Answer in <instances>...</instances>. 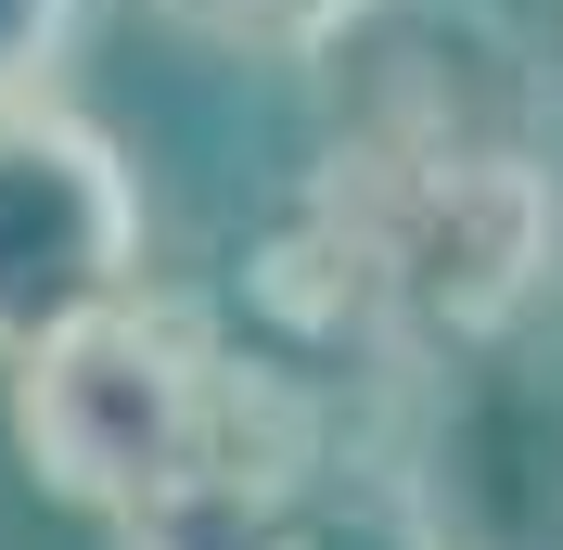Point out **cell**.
<instances>
[{
    "mask_svg": "<svg viewBox=\"0 0 563 550\" xmlns=\"http://www.w3.org/2000/svg\"><path fill=\"white\" fill-rule=\"evenodd\" d=\"M167 26H192V38H218V52H308L346 0H154Z\"/></svg>",
    "mask_w": 563,
    "mask_h": 550,
    "instance_id": "5",
    "label": "cell"
},
{
    "mask_svg": "<svg viewBox=\"0 0 563 550\" xmlns=\"http://www.w3.org/2000/svg\"><path fill=\"white\" fill-rule=\"evenodd\" d=\"M231 397H244V384L218 359L206 308L129 282V295L77 308L65 333H38L26 359H13V448H26L38 499L129 525L218 448Z\"/></svg>",
    "mask_w": 563,
    "mask_h": 550,
    "instance_id": "1",
    "label": "cell"
},
{
    "mask_svg": "<svg viewBox=\"0 0 563 550\" xmlns=\"http://www.w3.org/2000/svg\"><path fill=\"white\" fill-rule=\"evenodd\" d=\"M77 38H90V0H0V103L65 90Z\"/></svg>",
    "mask_w": 563,
    "mask_h": 550,
    "instance_id": "4",
    "label": "cell"
},
{
    "mask_svg": "<svg viewBox=\"0 0 563 550\" xmlns=\"http://www.w3.org/2000/svg\"><path fill=\"white\" fill-rule=\"evenodd\" d=\"M141 256H154V206L115 129H90L65 90L0 103V372L77 308L129 295Z\"/></svg>",
    "mask_w": 563,
    "mask_h": 550,
    "instance_id": "2",
    "label": "cell"
},
{
    "mask_svg": "<svg viewBox=\"0 0 563 550\" xmlns=\"http://www.w3.org/2000/svg\"><path fill=\"white\" fill-rule=\"evenodd\" d=\"M269 550H435V525L410 486H320V499H295Z\"/></svg>",
    "mask_w": 563,
    "mask_h": 550,
    "instance_id": "3",
    "label": "cell"
}]
</instances>
